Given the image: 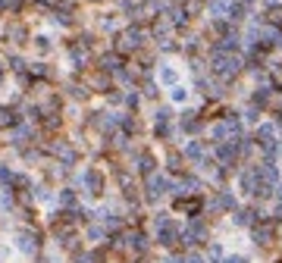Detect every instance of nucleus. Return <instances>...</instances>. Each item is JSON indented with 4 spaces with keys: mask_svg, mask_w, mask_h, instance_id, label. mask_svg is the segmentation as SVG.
<instances>
[{
    "mask_svg": "<svg viewBox=\"0 0 282 263\" xmlns=\"http://www.w3.org/2000/svg\"><path fill=\"white\" fill-rule=\"evenodd\" d=\"M176 210L188 213V216H198L201 213V198H179L176 201Z\"/></svg>",
    "mask_w": 282,
    "mask_h": 263,
    "instance_id": "obj_1",
    "label": "nucleus"
},
{
    "mask_svg": "<svg viewBox=\"0 0 282 263\" xmlns=\"http://www.w3.org/2000/svg\"><path fill=\"white\" fill-rule=\"evenodd\" d=\"M270 22L282 25V10H279V7H273V10H270Z\"/></svg>",
    "mask_w": 282,
    "mask_h": 263,
    "instance_id": "obj_3",
    "label": "nucleus"
},
{
    "mask_svg": "<svg viewBox=\"0 0 282 263\" xmlns=\"http://www.w3.org/2000/svg\"><path fill=\"white\" fill-rule=\"evenodd\" d=\"M254 238L260 244H270L273 241V225H254Z\"/></svg>",
    "mask_w": 282,
    "mask_h": 263,
    "instance_id": "obj_2",
    "label": "nucleus"
},
{
    "mask_svg": "<svg viewBox=\"0 0 282 263\" xmlns=\"http://www.w3.org/2000/svg\"><path fill=\"white\" fill-rule=\"evenodd\" d=\"M226 263H244V257H229Z\"/></svg>",
    "mask_w": 282,
    "mask_h": 263,
    "instance_id": "obj_4",
    "label": "nucleus"
}]
</instances>
